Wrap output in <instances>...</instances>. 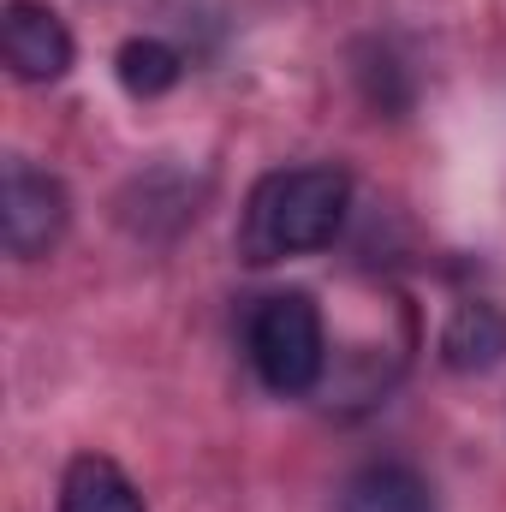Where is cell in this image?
I'll list each match as a JSON object with an SVG mask.
<instances>
[{"mask_svg": "<svg viewBox=\"0 0 506 512\" xmlns=\"http://www.w3.org/2000/svg\"><path fill=\"white\" fill-rule=\"evenodd\" d=\"M352 209V173L334 161H310V167H280L268 179H256L245 221H239V256L268 268L286 256L328 251L346 227Z\"/></svg>", "mask_w": 506, "mask_h": 512, "instance_id": "6da1fadb", "label": "cell"}, {"mask_svg": "<svg viewBox=\"0 0 506 512\" xmlns=\"http://www.w3.org/2000/svg\"><path fill=\"white\" fill-rule=\"evenodd\" d=\"M251 364L268 393L280 399H298L322 382L328 370V328H322V310L310 292H268L251 310Z\"/></svg>", "mask_w": 506, "mask_h": 512, "instance_id": "7a4b0ae2", "label": "cell"}, {"mask_svg": "<svg viewBox=\"0 0 506 512\" xmlns=\"http://www.w3.org/2000/svg\"><path fill=\"white\" fill-rule=\"evenodd\" d=\"M66 221H72L66 185H60L48 167L12 155V161H6V185H0V233H6V256H18V262L48 256L60 239H66Z\"/></svg>", "mask_w": 506, "mask_h": 512, "instance_id": "3957f363", "label": "cell"}, {"mask_svg": "<svg viewBox=\"0 0 506 512\" xmlns=\"http://www.w3.org/2000/svg\"><path fill=\"white\" fill-rule=\"evenodd\" d=\"M0 54L18 84H60L72 72V30L42 0H6L0 12Z\"/></svg>", "mask_w": 506, "mask_h": 512, "instance_id": "277c9868", "label": "cell"}, {"mask_svg": "<svg viewBox=\"0 0 506 512\" xmlns=\"http://www.w3.org/2000/svg\"><path fill=\"white\" fill-rule=\"evenodd\" d=\"M506 358V310L495 298H465L441 328V364L453 376H489Z\"/></svg>", "mask_w": 506, "mask_h": 512, "instance_id": "5b68a950", "label": "cell"}, {"mask_svg": "<svg viewBox=\"0 0 506 512\" xmlns=\"http://www.w3.org/2000/svg\"><path fill=\"white\" fill-rule=\"evenodd\" d=\"M334 512H441V501H435L423 471L381 459V465H364V471H352L340 483Z\"/></svg>", "mask_w": 506, "mask_h": 512, "instance_id": "8992f818", "label": "cell"}, {"mask_svg": "<svg viewBox=\"0 0 506 512\" xmlns=\"http://www.w3.org/2000/svg\"><path fill=\"white\" fill-rule=\"evenodd\" d=\"M54 512H149L137 483L108 459V453H78L60 477V501Z\"/></svg>", "mask_w": 506, "mask_h": 512, "instance_id": "52a82bcc", "label": "cell"}, {"mask_svg": "<svg viewBox=\"0 0 506 512\" xmlns=\"http://www.w3.org/2000/svg\"><path fill=\"white\" fill-rule=\"evenodd\" d=\"M114 78H120L126 96L155 102V96H167V90L185 78V54H179L173 42H161V36H131L126 48L114 54Z\"/></svg>", "mask_w": 506, "mask_h": 512, "instance_id": "ba28073f", "label": "cell"}]
</instances>
